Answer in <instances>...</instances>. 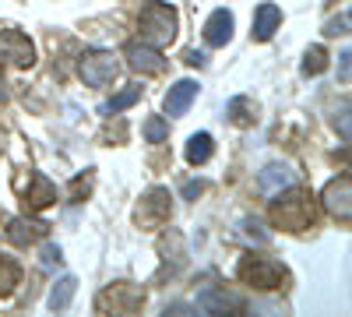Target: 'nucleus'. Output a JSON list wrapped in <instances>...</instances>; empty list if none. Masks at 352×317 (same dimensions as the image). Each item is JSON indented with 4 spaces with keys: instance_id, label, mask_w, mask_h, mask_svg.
<instances>
[{
    "instance_id": "obj_18",
    "label": "nucleus",
    "mask_w": 352,
    "mask_h": 317,
    "mask_svg": "<svg viewBox=\"0 0 352 317\" xmlns=\"http://www.w3.org/2000/svg\"><path fill=\"white\" fill-rule=\"evenodd\" d=\"M254 113H257V106H254V99H247V96L229 99V106H226V117L236 124V127H250V124H254Z\"/></svg>"
},
{
    "instance_id": "obj_7",
    "label": "nucleus",
    "mask_w": 352,
    "mask_h": 317,
    "mask_svg": "<svg viewBox=\"0 0 352 317\" xmlns=\"http://www.w3.org/2000/svg\"><path fill=\"white\" fill-rule=\"evenodd\" d=\"M169 190L166 187H152L148 194L141 197V205H138V212H134V219H138V226H144V229H159L162 222H169V215H173V205H169Z\"/></svg>"
},
{
    "instance_id": "obj_25",
    "label": "nucleus",
    "mask_w": 352,
    "mask_h": 317,
    "mask_svg": "<svg viewBox=\"0 0 352 317\" xmlns=\"http://www.w3.org/2000/svg\"><path fill=\"white\" fill-rule=\"evenodd\" d=\"M60 261H64V250L60 247H53V243L43 247V268H53V265H60Z\"/></svg>"
},
{
    "instance_id": "obj_21",
    "label": "nucleus",
    "mask_w": 352,
    "mask_h": 317,
    "mask_svg": "<svg viewBox=\"0 0 352 317\" xmlns=\"http://www.w3.org/2000/svg\"><path fill=\"white\" fill-rule=\"evenodd\" d=\"M328 71V50L324 46H310L307 56H303V74L307 78H317V74H324Z\"/></svg>"
},
{
    "instance_id": "obj_14",
    "label": "nucleus",
    "mask_w": 352,
    "mask_h": 317,
    "mask_svg": "<svg viewBox=\"0 0 352 317\" xmlns=\"http://www.w3.org/2000/svg\"><path fill=\"white\" fill-rule=\"evenodd\" d=\"M232 25H236V21H232V14L226 8L215 11L208 21H204V43H208V46H226L232 39Z\"/></svg>"
},
{
    "instance_id": "obj_20",
    "label": "nucleus",
    "mask_w": 352,
    "mask_h": 317,
    "mask_svg": "<svg viewBox=\"0 0 352 317\" xmlns=\"http://www.w3.org/2000/svg\"><path fill=\"white\" fill-rule=\"evenodd\" d=\"M197 307H201V310H208V314H222V310H243V303H240V300H232V296H226V293H219V289L201 293V296H197Z\"/></svg>"
},
{
    "instance_id": "obj_17",
    "label": "nucleus",
    "mask_w": 352,
    "mask_h": 317,
    "mask_svg": "<svg viewBox=\"0 0 352 317\" xmlns=\"http://www.w3.org/2000/svg\"><path fill=\"white\" fill-rule=\"evenodd\" d=\"M21 282V265L11 254H0V300L14 293V285Z\"/></svg>"
},
{
    "instance_id": "obj_11",
    "label": "nucleus",
    "mask_w": 352,
    "mask_h": 317,
    "mask_svg": "<svg viewBox=\"0 0 352 317\" xmlns=\"http://www.w3.org/2000/svg\"><path fill=\"white\" fill-rule=\"evenodd\" d=\"M197 99V81H190V78H184V81H176L173 89L166 92V113L169 117H184V113L190 109V102Z\"/></svg>"
},
{
    "instance_id": "obj_10",
    "label": "nucleus",
    "mask_w": 352,
    "mask_h": 317,
    "mask_svg": "<svg viewBox=\"0 0 352 317\" xmlns=\"http://www.w3.org/2000/svg\"><path fill=\"white\" fill-rule=\"evenodd\" d=\"M292 184H296V173H292L289 166H282V162L264 166V169H261V177H257L261 194H268V197H275L278 190H289Z\"/></svg>"
},
{
    "instance_id": "obj_15",
    "label": "nucleus",
    "mask_w": 352,
    "mask_h": 317,
    "mask_svg": "<svg viewBox=\"0 0 352 317\" xmlns=\"http://www.w3.org/2000/svg\"><path fill=\"white\" fill-rule=\"evenodd\" d=\"M32 190L25 194V205H28V212H43V208H50L53 201H56V187L43 177V173H32Z\"/></svg>"
},
{
    "instance_id": "obj_4",
    "label": "nucleus",
    "mask_w": 352,
    "mask_h": 317,
    "mask_svg": "<svg viewBox=\"0 0 352 317\" xmlns=\"http://www.w3.org/2000/svg\"><path fill=\"white\" fill-rule=\"evenodd\" d=\"M78 78L88 89H106L116 78V56L109 50H85L78 56Z\"/></svg>"
},
{
    "instance_id": "obj_22",
    "label": "nucleus",
    "mask_w": 352,
    "mask_h": 317,
    "mask_svg": "<svg viewBox=\"0 0 352 317\" xmlns=\"http://www.w3.org/2000/svg\"><path fill=\"white\" fill-rule=\"evenodd\" d=\"M92 184H96V173H92V169L78 173V177L71 180V187H67V197H71V201H85L88 194H92Z\"/></svg>"
},
{
    "instance_id": "obj_8",
    "label": "nucleus",
    "mask_w": 352,
    "mask_h": 317,
    "mask_svg": "<svg viewBox=\"0 0 352 317\" xmlns=\"http://www.w3.org/2000/svg\"><path fill=\"white\" fill-rule=\"evenodd\" d=\"M320 201H324V208H328L335 219L349 222V219H352V180H349V177H335V180L324 187Z\"/></svg>"
},
{
    "instance_id": "obj_19",
    "label": "nucleus",
    "mask_w": 352,
    "mask_h": 317,
    "mask_svg": "<svg viewBox=\"0 0 352 317\" xmlns=\"http://www.w3.org/2000/svg\"><path fill=\"white\" fill-rule=\"evenodd\" d=\"M74 293H78V278H74V275H64V278L50 289V310H67L71 300H74Z\"/></svg>"
},
{
    "instance_id": "obj_13",
    "label": "nucleus",
    "mask_w": 352,
    "mask_h": 317,
    "mask_svg": "<svg viewBox=\"0 0 352 317\" xmlns=\"http://www.w3.org/2000/svg\"><path fill=\"white\" fill-rule=\"evenodd\" d=\"M50 233V226L43 222V219H11L8 222V237L14 240V243H21V247H28V243H36V240H43Z\"/></svg>"
},
{
    "instance_id": "obj_2",
    "label": "nucleus",
    "mask_w": 352,
    "mask_h": 317,
    "mask_svg": "<svg viewBox=\"0 0 352 317\" xmlns=\"http://www.w3.org/2000/svg\"><path fill=\"white\" fill-rule=\"evenodd\" d=\"M236 278H240L243 285H250V289H261V293H275V289H285V285H289L285 265H278L275 257H261V254L240 257Z\"/></svg>"
},
{
    "instance_id": "obj_23",
    "label": "nucleus",
    "mask_w": 352,
    "mask_h": 317,
    "mask_svg": "<svg viewBox=\"0 0 352 317\" xmlns=\"http://www.w3.org/2000/svg\"><path fill=\"white\" fill-rule=\"evenodd\" d=\"M141 99V89L138 85H127V89L120 92V96H113L106 106H102V113H120V109H127V106H134Z\"/></svg>"
},
{
    "instance_id": "obj_29",
    "label": "nucleus",
    "mask_w": 352,
    "mask_h": 317,
    "mask_svg": "<svg viewBox=\"0 0 352 317\" xmlns=\"http://www.w3.org/2000/svg\"><path fill=\"white\" fill-rule=\"evenodd\" d=\"M0 102H8V81H4V74H0Z\"/></svg>"
},
{
    "instance_id": "obj_1",
    "label": "nucleus",
    "mask_w": 352,
    "mask_h": 317,
    "mask_svg": "<svg viewBox=\"0 0 352 317\" xmlns=\"http://www.w3.org/2000/svg\"><path fill=\"white\" fill-rule=\"evenodd\" d=\"M138 32H141V43H148V46H166V43L176 39V32H180V14H176L173 4H162V0H148V4L141 8Z\"/></svg>"
},
{
    "instance_id": "obj_16",
    "label": "nucleus",
    "mask_w": 352,
    "mask_h": 317,
    "mask_svg": "<svg viewBox=\"0 0 352 317\" xmlns=\"http://www.w3.org/2000/svg\"><path fill=\"white\" fill-rule=\"evenodd\" d=\"M212 152H215V141H212V134H190V141H187V162L190 166H204L212 159Z\"/></svg>"
},
{
    "instance_id": "obj_9",
    "label": "nucleus",
    "mask_w": 352,
    "mask_h": 317,
    "mask_svg": "<svg viewBox=\"0 0 352 317\" xmlns=\"http://www.w3.org/2000/svg\"><path fill=\"white\" fill-rule=\"evenodd\" d=\"M127 64H131V71H138V74H162V71L169 67V61H166L155 46H148V43H131V46H127Z\"/></svg>"
},
{
    "instance_id": "obj_3",
    "label": "nucleus",
    "mask_w": 352,
    "mask_h": 317,
    "mask_svg": "<svg viewBox=\"0 0 352 317\" xmlns=\"http://www.w3.org/2000/svg\"><path fill=\"white\" fill-rule=\"evenodd\" d=\"M278 201H272V219L275 226L289 229V233H303L314 226V201L307 190H289V194H275Z\"/></svg>"
},
{
    "instance_id": "obj_5",
    "label": "nucleus",
    "mask_w": 352,
    "mask_h": 317,
    "mask_svg": "<svg viewBox=\"0 0 352 317\" xmlns=\"http://www.w3.org/2000/svg\"><path fill=\"white\" fill-rule=\"evenodd\" d=\"M144 303V289L134 282H113L99 293L96 300V310L99 314H138Z\"/></svg>"
},
{
    "instance_id": "obj_12",
    "label": "nucleus",
    "mask_w": 352,
    "mask_h": 317,
    "mask_svg": "<svg viewBox=\"0 0 352 317\" xmlns=\"http://www.w3.org/2000/svg\"><path fill=\"white\" fill-rule=\"evenodd\" d=\"M278 25H282L278 4H261V8L254 11V28H250V36H254L257 43H268V39L278 32Z\"/></svg>"
},
{
    "instance_id": "obj_27",
    "label": "nucleus",
    "mask_w": 352,
    "mask_h": 317,
    "mask_svg": "<svg viewBox=\"0 0 352 317\" xmlns=\"http://www.w3.org/2000/svg\"><path fill=\"white\" fill-rule=\"evenodd\" d=\"M184 61H187L190 67H204V53H197V50H187V53H184Z\"/></svg>"
},
{
    "instance_id": "obj_28",
    "label": "nucleus",
    "mask_w": 352,
    "mask_h": 317,
    "mask_svg": "<svg viewBox=\"0 0 352 317\" xmlns=\"http://www.w3.org/2000/svg\"><path fill=\"white\" fill-rule=\"evenodd\" d=\"M201 190H204V184H194V180H190V184L184 187V197H197Z\"/></svg>"
},
{
    "instance_id": "obj_6",
    "label": "nucleus",
    "mask_w": 352,
    "mask_h": 317,
    "mask_svg": "<svg viewBox=\"0 0 352 317\" xmlns=\"http://www.w3.org/2000/svg\"><path fill=\"white\" fill-rule=\"evenodd\" d=\"M0 61L14 67H32L36 64V43L18 28H0Z\"/></svg>"
},
{
    "instance_id": "obj_30",
    "label": "nucleus",
    "mask_w": 352,
    "mask_h": 317,
    "mask_svg": "<svg viewBox=\"0 0 352 317\" xmlns=\"http://www.w3.org/2000/svg\"><path fill=\"white\" fill-rule=\"evenodd\" d=\"M342 78H349V50L342 53Z\"/></svg>"
},
{
    "instance_id": "obj_26",
    "label": "nucleus",
    "mask_w": 352,
    "mask_h": 317,
    "mask_svg": "<svg viewBox=\"0 0 352 317\" xmlns=\"http://www.w3.org/2000/svg\"><path fill=\"white\" fill-rule=\"evenodd\" d=\"M345 28H349V14H342L338 21H331V25L324 28V36H345Z\"/></svg>"
},
{
    "instance_id": "obj_24",
    "label": "nucleus",
    "mask_w": 352,
    "mask_h": 317,
    "mask_svg": "<svg viewBox=\"0 0 352 317\" xmlns=\"http://www.w3.org/2000/svg\"><path fill=\"white\" fill-rule=\"evenodd\" d=\"M166 138H169V124L162 117H148V120H144V141H148V145H162Z\"/></svg>"
}]
</instances>
